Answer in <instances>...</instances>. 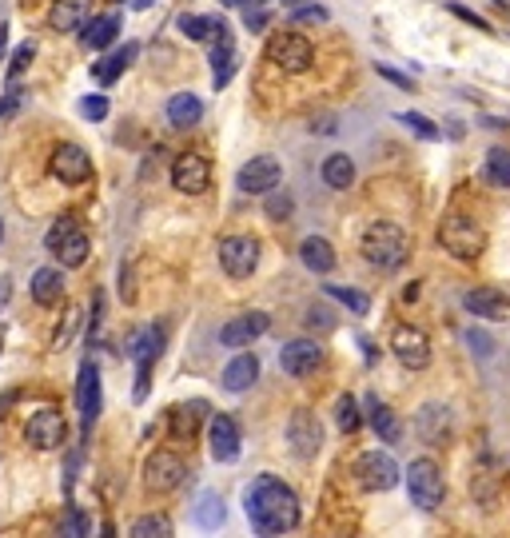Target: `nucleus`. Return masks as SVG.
Returning <instances> with one entry per match:
<instances>
[{
  "mask_svg": "<svg viewBox=\"0 0 510 538\" xmlns=\"http://www.w3.org/2000/svg\"><path fill=\"white\" fill-rule=\"evenodd\" d=\"M280 180H283V168L275 156H252L236 175L239 192H247V196H267L272 188H280Z\"/></svg>",
  "mask_w": 510,
  "mask_h": 538,
  "instance_id": "nucleus-9",
  "label": "nucleus"
},
{
  "mask_svg": "<svg viewBox=\"0 0 510 538\" xmlns=\"http://www.w3.org/2000/svg\"><path fill=\"white\" fill-rule=\"evenodd\" d=\"M183 475H188V462H183L175 451H156L144 467V482H148V490H156V495L175 490L183 482Z\"/></svg>",
  "mask_w": 510,
  "mask_h": 538,
  "instance_id": "nucleus-10",
  "label": "nucleus"
},
{
  "mask_svg": "<svg viewBox=\"0 0 510 538\" xmlns=\"http://www.w3.org/2000/svg\"><path fill=\"white\" fill-rule=\"evenodd\" d=\"M300 259H303V267L315 275H327V272H336V247L327 244L323 236H308L300 244Z\"/></svg>",
  "mask_w": 510,
  "mask_h": 538,
  "instance_id": "nucleus-26",
  "label": "nucleus"
},
{
  "mask_svg": "<svg viewBox=\"0 0 510 538\" xmlns=\"http://www.w3.org/2000/svg\"><path fill=\"white\" fill-rule=\"evenodd\" d=\"M219 264L231 280H247L259 264V244L252 236H228L219 239Z\"/></svg>",
  "mask_w": 510,
  "mask_h": 538,
  "instance_id": "nucleus-11",
  "label": "nucleus"
},
{
  "mask_svg": "<svg viewBox=\"0 0 510 538\" xmlns=\"http://www.w3.org/2000/svg\"><path fill=\"white\" fill-rule=\"evenodd\" d=\"M407 495H411V503L419 510H439L443 507V495H447V487H443V471L434 459H411V467H407Z\"/></svg>",
  "mask_w": 510,
  "mask_h": 538,
  "instance_id": "nucleus-4",
  "label": "nucleus"
},
{
  "mask_svg": "<svg viewBox=\"0 0 510 538\" xmlns=\"http://www.w3.org/2000/svg\"><path fill=\"white\" fill-rule=\"evenodd\" d=\"M367 423H371V431H375L383 443L403 439V423H398V415L379 395H367Z\"/></svg>",
  "mask_w": 510,
  "mask_h": 538,
  "instance_id": "nucleus-23",
  "label": "nucleus"
},
{
  "mask_svg": "<svg viewBox=\"0 0 510 538\" xmlns=\"http://www.w3.org/2000/svg\"><path fill=\"white\" fill-rule=\"evenodd\" d=\"M32 57H36V44H32V40H24L21 49L13 52V60H8V85H16V80L24 76V68L32 64Z\"/></svg>",
  "mask_w": 510,
  "mask_h": 538,
  "instance_id": "nucleus-41",
  "label": "nucleus"
},
{
  "mask_svg": "<svg viewBox=\"0 0 510 538\" xmlns=\"http://www.w3.org/2000/svg\"><path fill=\"white\" fill-rule=\"evenodd\" d=\"M196 523H200V526H219V523H224V503H219V495H211V490H208V495L200 498Z\"/></svg>",
  "mask_w": 510,
  "mask_h": 538,
  "instance_id": "nucleus-38",
  "label": "nucleus"
},
{
  "mask_svg": "<svg viewBox=\"0 0 510 538\" xmlns=\"http://www.w3.org/2000/svg\"><path fill=\"white\" fill-rule=\"evenodd\" d=\"M291 21H327V8H319V4H311V8H300V13H295Z\"/></svg>",
  "mask_w": 510,
  "mask_h": 538,
  "instance_id": "nucleus-49",
  "label": "nucleus"
},
{
  "mask_svg": "<svg viewBox=\"0 0 510 538\" xmlns=\"http://www.w3.org/2000/svg\"><path fill=\"white\" fill-rule=\"evenodd\" d=\"M259 379V359L252 355V351H244V355H236L231 363L224 367V375H219V383H224V391H247Z\"/></svg>",
  "mask_w": 510,
  "mask_h": 538,
  "instance_id": "nucleus-24",
  "label": "nucleus"
},
{
  "mask_svg": "<svg viewBox=\"0 0 510 538\" xmlns=\"http://www.w3.org/2000/svg\"><path fill=\"white\" fill-rule=\"evenodd\" d=\"M267 327H272V315H267V311L236 315L231 323H224V327H219V347L244 351V347H252L259 336H267Z\"/></svg>",
  "mask_w": 510,
  "mask_h": 538,
  "instance_id": "nucleus-12",
  "label": "nucleus"
},
{
  "mask_svg": "<svg viewBox=\"0 0 510 538\" xmlns=\"http://www.w3.org/2000/svg\"><path fill=\"white\" fill-rule=\"evenodd\" d=\"M291 208H295V200L287 196V192H280V188L267 192V216H272V220H287V216H291Z\"/></svg>",
  "mask_w": 510,
  "mask_h": 538,
  "instance_id": "nucleus-42",
  "label": "nucleus"
},
{
  "mask_svg": "<svg viewBox=\"0 0 510 538\" xmlns=\"http://www.w3.org/2000/svg\"><path fill=\"white\" fill-rule=\"evenodd\" d=\"M323 291H327L331 300H339L351 315H367V311H371V295H367V291H355V287H339V283H327Z\"/></svg>",
  "mask_w": 510,
  "mask_h": 538,
  "instance_id": "nucleus-36",
  "label": "nucleus"
},
{
  "mask_svg": "<svg viewBox=\"0 0 510 538\" xmlns=\"http://www.w3.org/2000/svg\"><path fill=\"white\" fill-rule=\"evenodd\" d=\"M136 52H140V44H136V40H128L124 49L108 52V57L100 60L96 68H92V76H96V85H116V80L124 76V68H128V64L136 60Z\"/></svg>",
  "mask_w": 510,
  "mask_h": 538,
  "instance_id": "nucleus-28",
  "label": "nucleus"
},
{
  "mask_svg": "<svg viewBox=\"0 0 510 538\" xmlns=\"http://www.w3.org/2000/svg\"><path fill=\"white\" fill-rule=\"evenodd\" d=\"M64 435H68V426H64L60 411H52V407H40L29 419V426H24V439H29L36 451H57L64 443Z\"/></svg>",
  "mask_w": 510,
  "mask_h": 538,
  "instance_id": "nucleus-17",
  "label": "nucleus"
},
{
  "mask_svg": "<svg viewBox=\"0 0 510 538\" xmlns=\"http://www.w3.org/2000/svg\"><path fill=\"white\" fill-rule=\"evenodd\" d=\"M336 419H339V431L355 435L359 426H363V411H359V403H355L351 395H343V399H339V407H336Z\"/></svg>",
  "mask_w": 510,
  "mask_h": 538,
  "instance_id": "nucleus-37",
  "label": "nucleus"
},
{
  "mask_svg": "<svg viewBox=\"0 0 510 538\" xmlns=\"http://www.w3.org/2000/svg\"><path fill=\"white\" fill-rule=\"evenodd\" d=\"M172 184H175V192H183V196H200V192H208V184H211L208 156L180 152L172 160Z\"/></svg>",
  "mask_w": 510,
  "mask_h": 538,
  "instance_id": "nucleus-8",
  "label": "nucleus"
},
{
  "mask_svg": "<svg viewBox=\"0 0 510 538\" xmlns=\"http://www.w3.org/2000/svg\"><path fill=\"white\" fill-rule=\"evenodd\" d=\"M462 308L475 315V319H506L510 300L498 287H470V291H462Z\"/></svg>",
  "mask_w": 510,
  "mask_h": 538,
  "instance_id": "nucleus-21",
  "label": "nucleus"
},
{
  "mask_svg": "<svg viewBox=\"0 0 510 538\" xmlns=\"http://www.w3.org/2000/svg\"><path fill=\"white\" fill-rule=\"evenodd\" d=\"M128 355H132V363H136V399H144L156 359L164 355V327H156V323L140 327L132 336V343H128Z\"/></svg>",
  "mask_w": 510,
  "mask_h": 538,
  "instance_id": "nucleus-5",
  "label": "nucleus"
},
{
  "mask_svg": "<svg viewBox=\"0 0 510 538\" xmlns=\"http://www.w3.org/2000/svg\"><path fill=\"white\" fill-rule=\"evenodd\" d=\"M415 435L431 447H443L451 439V411L443 403H423L419 415H415Z\"/></svg>",
  "mask_w": 510,
  "mask_h": 538,
  "instance_id": "nucleus-20",
  "label": "nucleus"
},
{
  "mask_svg": "<svg viewBox=\"0 0 510 538\" xmlns=\"http://www.w3.org/2000/svg\"><path fill=\"white\" fill-rule=\"evenodd\" d=\"M180 32L188 36V40H224V36H228V21H224V16L183 13L180 16Z\"/></svg>",
  "mask_w": 510,
  "mask_h": 538,
  "instance_id": "nucleus-27",
  "label": "nucleus"
},
{
  "mask_svg": "<svg viewBox=\"0 0 510 538\" xmlns=\"http://www.w3.org/2000/svg\"><path fill=\"white\" fill-rule=\"evenodd\" d=\"M168 120L175 128H196L203 120V100L192 96V92H175L168 100Z\"/></svg>",
  "mask_w": 510,
  "mask_h": 538,
  "instance_id": "nucleus-33",
  "label": "nucleus"
},
{
  "mask_svg": "<svg viewBox=\"0 0 510 538\" xmlns=\"http://www.w3.org/2000/svg\"><path fill=\"white\" fill-rule=\"evenodd\" d=\"M120 36V16H92V24L85 21L80 24V40H85V49L92 52H104V49H112V40Z\"/></svg>",
  "mask_w": 510,
  "mask_h": 538,
  "instance_id": "nucleus-25",
  "label": "nucleus"
},
{
  "mask_svg": "<svg viewBox=\"0 0 510 538\" xmlns=\"http://www.w3.org/2000/svg\"><path fill=\"white\" fill-rule=\"evenodd\" d=\"M132 538H168L172 534V518L168 515H140L132 526H128Z\"/></svg>",
  "mask_w": 510,
  "mask_h": 538,
  "instance_id": "nucleus-35",
  "label": "nucleus"
},
{
  "mask_svg": "<svg viewBox=\"0 0 510 538\" xmlns=\"http://www.w3.org/2000/svg\"><path fill=\"white\" fill-rule=\"evenodd\" d=\"M287 443H291V451L300 454V459H315V451H319V443H323V431H319V419H315L308 407H300V411L287 419Z\"/></svg>",
  "mask_w": 510,
  "mask_h": 538,
  "instance_id": "nucleus-18",
  "label": "nucleus"
},
{
  "mask_svg": "<svg viewBox=\"0 0 510 538\" xmlns=\"http://www.w3.org/2000/svg\"><path fill=\"white\" fill-rule=\"evenodd\" d=\"M287 4H295V0H287Z\"/></svg>",
  "mask_w": 510,
  "mask_h": 538,
  "instance_id": "nucleus-55",
  "label": "nucleus"
},
{
  "mask_svg": "<svg viewBox=\"0 0 510 538\" xmlns=\"http://www.w3.org/2000/svg\"><path fill=\"white\" fill-rule=\"evenodd\" d=\"M219 4H228V8H239V4H247V0H219Z\"/></svg>",
  "mask_w": 510,
  "mask_h": 538,
  "instance_id": "nucleus-52",
  "label": "nucleus"
},
{
  "mask_svg": "<svg viewBox=\"0 0 510 538\" xmlns=\"http://www.w3.org/2000/svg\"><path fill=\"white\" fill-rule=\"evenodd\" d=\"M208 447L216 462H231L239 454V423L231 415H211L208 423Z\"/></svg>",
  "mask_w": 510,
  "mask_h": 538,
  "instance_id": "nucleus-19",
  "label": "nucleus"
},
{
  "mask_svg": "<svg viewBox=\"0 0 510 538\" xmlns=\"http://www.w3.org/2000/svg\"><path fill=\"white\" fill-rule=\"evenodd\" d=\"M236 68H239V52L231 44V36H224V40H216V52H211V80H216V88H228Z\"/></svg>",
  "mask_w": 510,
  "mask_h": 538,
  "instance_id": "nucleus-30",
  "label": "nucleus"
},
{
  "mask_svg": "<svg viewBox=\"0 0 510 538\" xmlns=\"http://www.w3.org/2000/svg\"><path fill=\"white\" fill-rule=\"evenodd\" d=\"M439 244L447 247L454 259H479L482 247H487V231H482L470 216H462V211H451L439 228Z\"/></svg>",
  "mask_w": 510,
  "mask_h": 538,
  "instance_id": "nucleus-3",
  "label": "nucleus"
},
{
  "mask_svg": "<svg viewBox=\"0 0 510 538\" xmlns=\"http://www.w3.org/2000/svg\"><path fill=\"white\" fill-rule=\"evenodd\" d=\"M49 172L57 175L60 184H72V188H76V184H85L92 175V156L80 144H60L49 160Z\"/></svg>",
  "mask_w": 510,
  "mask_h": 538,
  "instance_id": "nucleus-14",
  "label": "nucleus"
},
{
  "mask_svg": "<svg viewBox=\"0 0 510 538\" xmlns=\"http://www.w3.org/2000/svg\"><path fill=\"white\" fill-rule=\"evenodd\" d=\"M407 252H411V239L391 220H375L363 231V259L379 272H398L407 264Z\"/></svg>",
  "mask_w": 510,
  "mask_h": 538,
  "instance_id": "nucleus-2",
  "label": "nucleus"
},
{
  "mask_svg": "<svg viewBox=\"0 0 510 538\" xmlns=\"http://www.w3.org/2000/svg\"><path fill=\"white\" fill-rule=\"evenodd\" d=\"M80 112H85L88 120H104L108 116V100L104 96H85L80 100Z\"/></svg>",
  "mask_w": 510,
  "mask_h": 538,
  "instance_id": "nucleus-44",
  "label": "nucleus"
},
{
  "mask_svg": "<svg viewBox=\"0 0 510 538\" xmlns=\"http://www.w3.org/2000/svg\"><path fill=\"white\" fill-rule=\"evenodd\" d=\"M92 16V0H57L49 13V29L52 32H80V24H85Z\"/></svg>",
  "mask_w": 510,
  "mask_h": 538,
  "instance_id": "nucleus-22",
  "label": "nucleus"
},
{
  "mask_svg": "<svg viewBox=\"0 0 510 538\" xmlns=\"http://www.w3.org/2000/svg\"><path fill=\"white\" fill-rule=\"evenodd\" d=\"M398 479H403V471H398V462L387 451H363L355 459V482L371 490V495H383V490L398 487Z\"/></svg>",
  "mask_w": 510,
  "mask_h": 538,
  "instance_id": "nucleus-6",
  "label": "nucleus"
},
{
  "mask_svg": "<svg viewBox=\"0 0 510 538\" xmlns=\"http://www.w3.org/2000/svg\"><path fill=\"white\" fill-rule=\"evenodd\" d=\"M391 351L407 371H423L431 363V343H426V336L419 327H411V323H398L391 331Z\"/></svg>",
  "mask_w": 510,
  "mask_h": 538,
  "instance_id": "nucleus-13",
  "label": "nucleus"
},
{
  "mask_svg": "<svg viewBox=\"0 0 510 538\" xmlns=\"http://www.w3.org/2000/svg\"><path fill=\"white\" fill-rule=\"evenodd\" d=\"M76 407H80V431L85 439L92 435V426L100 419V367L96 363H85L76 375Z\"/></svg>",
  "mask_w": 510,
  "mask_h": 538,
  "instance_id": "nucleus-15",
  "label": "nucleus"
},
{
  "mask_svg": "<svg viewBox=\"0 0 510 538\" xmlns=\"http://www.w3.org/2000/svg\"><path fill=\"white\" fill-rule=\"evenodd\" d=\"M482 175H487V184H495V188H510V152L506 148H490L487 164H482Z\"/></svg>",
  "mask_w": 510,
  "mask_h": 538,
  "instance_id": "nucleus-34",
  "label": "nucleus"
},
{
  "mask_svg": "<svg viewBox=\"0 0 510 538\" xmlns=\"http://www.w3.org/2000/svg\"><path fill=\"white\" fill-rule=\"evenodd\" d=\"M379 76L383 80H391L395 88H403V92H411L415 85H411V76H403V72H395V68H387V64H379Z\"/></svg>",
  "mask_w": 510,
  "mask_h": 538,
  "instance_id": "nucleus-48",
  "label": "nucleus"
},
{
  "mask_svg": "<svg viewBox=\"0 0 510 538\" xmlns=\"http://www.w3.org/2000/svg\"><path fill=\"white\" fill-rule=\"evenodd\" d=\"M244 510L259 534H287L300 526V498L275 475L252 479V487H247V495H244Z\"/></svg>",
  "mask_w": 510,
  "mask_h": 538,
  "instance_id": "nucleus-1",
  "label": "nucleus"
},
{
  "mask_svg": "<svg viewBox=\"0 0 510 538\" xmlns=\"http://www.w3.org/2000/svg\"><path fill=\"white\" fill-rule=\"evenodd\" d=\"M447 13H454V16H459V21H467V24H475V29H482V32H490V24H487V21H482V16H475V13H470V8H467V4H454V0H451V4H447Z\"/></svg>",
  "mask_w": 510,
  "mask_h": 538,
  "instance_id": "nucleus-45",
  "label": "nucleus"
},
{
  "mask_svg": "<svg viewBox=\"0 0 510 538\" xmlns=\"http://www.w3.org/2000/svg\"><path fill=\"white\" fill-rule=\"evenodd\" d=\"M398 120H403V124L411 128L419 140H439V124H431V116H423V112H398Z\"/></svg>",
  "mask_w": 510,
  "mask_h": 538,
  "instance_id": "nucleus-40",
  "label": "nucleus"
},
{
  "mask_svg": "<svg viewBox=\"0 0 510 538\" xmlns=\"http://www.w3.org/2000/svg\"><path fill=\"white\" fill-rule=\"evenodd\" d=\"M16 108H21V88H16V85H8V92H4V96H0V120H8V116L16 112Z\"/></svg>",
  "mask_w": 510,
  "mask_h": 538,
  "instance_id": "nucleus-46",
  "label": "nucleus"
},
{
  "mask_svg": "<svg viewBox=\"0 0 510 538\" xmlns=\"http://www.w3.org/2000/svg\"><path fill=\"white\" fill-rule=\"evenodd\" d=\"M88 252H92V244H88V236L80 228H72L68 236H64L60 244L52 247V256L60 259V267H85L88 264Z\"/></svg>",
  "mask_w": 510,
  "mask_h": 538,
  "instance_id": "nucleus-31",
  "label": "nucleus"
},
{
  "mask_svg": "<svg viewBox=\"0 0 510 538\" xmlns=\"http://www.w3.org/2000/svg\"><path fill=\"white\" fill-rule=\"evenodd\" d=\"M247 29H252V32H264V29H267V13H247Z\"/></svg>",
  "mask_w": 510,
  "mask_h": 538,
  "instance_id": "nucleus-50",
  "label": "nucleus"
},
{
  "mask_svg": "<svg viewBox=\"0 0 510 538\" xmlns=\"http://www.w3.org/2000/svg\"><path fill=\"white\" fill-rule=\"evenodd\" d=\"M196 415H203V403H183V407H175V411H172V431L180 435V439H188V435L196 431V426H192V419H196Z\"/></svg>",
  "mask_w": 510,
  "mask_h": 538,
  "instance_id": "nucleus-39",
  "label": "nucleus"
},
{
  "mask_svg": "<svg viewBox=\"0 0 510 538\" xmlns=\"http://www.w3.org/2000/svg\"><path fill=\"white\" fill-rule=\"evenodd\" d=\"M247 4H267V0H247Z\"/></svg>",
  "mask_w": 510,
  "mask_h": 538,
  "instance_id": "nucleus-54",
  "label": "nucleus"
},
{
  "mask_svg": "<svg viewBox=\"0 0 510 538\" xmlns=\"http://www.w3.org/2000/svg\"><path fill=\"white\" fill-rule=\"evenodd\" d=\"M280 367L291 379H308V375H315V371L323 367V347L315 339H291L280 351Z\"/></svg>",
  "mask_w": 510,
  "mask_h": 538,
  "instance_id": "nucleus-16",
  "label": "nucleus"
},
{
  "mask_svg": "<svg viewBox=\"0 0 510 538\" xmlns=\"http://www.w3.org/2000/svg\"><path fill=\"white\" fill-rule=\"evenodd\" d=\"M323 184L336 192H347L351 184H355V160H351L347 152H331L327 160H323Z\"/></svg>",
  "mask_w": 510,
  "mask_h": 538,
  "instance_id": "nucleus-32",
  "label": "nucleus"
},
{
  "mask_svg": "<svg viewBox=\"0 0 510 538\" xmlns=\"http://www.w3.org/2000/svg\"><path fill=\"white\" fill-rule=\"evenodd\" d=\"M4 44H8V24H0V57H4Z\"/></svg>",
  "mask_w": 510,
  "mask_h": 538,
  "instance_id": "nucleus-51",
  "label": "nucleus"
},
{
  "mask_svg": "<svg viewBox=\"0 0 510 538\" xmlns=\"http://www.w3.org/2000/svg\"><path fill=\"white\" fill-rule=\"evenodd\" d=\"M0 239H4V220H0Z\"/></svg>",
  "mask_w": 510,
  "mask_h": 538,
  "instance_id": "nucleus-53",
  "label": "nucleus"
},
{
  "mask_svg": "<svg viewBox=\"0 0 510 538\" xmlns=\"http://www.w3.org/2000/svg\"><path fill=\"white\" fill-rule=\"evenodd\" d=\"M60 295H64L60 267H36V275H32V300L40 303V308H52V303H60Z\"/></svg>",
  "mask_w": 510,
  "mask_h": 538,
  "instance_id": "nucleus-29",
  "label": "nucleus"
},
{
  "mask_svg": "<svg viewBox=\"0 0 510 538\" xmlns=\"http://www.w3.org/2000/svg\"><path fill=\"white\" fill-rule=\"evenodd\" d=\"M267 57H272V64H280L283 72H308L315 64V44L300 32H280L267 40Z\"/></svg>",
  "mask_w": 510,
  "mask_h": 538,
  "instance_id": "nucleus-7",
  "label": "nucleus"
},
{
  "mask_svg": "<svg viewBox=\"0 0 510 538\" xmlns=\"http://www.w3.org/2000/svg\"><path fill=\"white\" fill-rule=\"evenodd\" d=\"M72 228H76V216H60V220H57V224H52V228H49V236H44V247H49V252H52V247H57V244H60V239H64V236H68V231H72Z\"/></svg>",
  "mask_w": 510,
  "mask_h": 538,
  "instance_id": "nucleus-43",
  "label": "nucleus"
},
{
  "mask_svg": "<svg viewBox=\"0 0 510 538\" xmlns=\"http://www.w3.org/2000/svg\"><path fill=\"white\" fill-rule=\"evenodd\" d=\"M467 343H470V351H479L482 359H487L490 351H495V347H490V336H482V331H475V327L467 331Z\"/></svg>",
  "mask_w": 510,
  "mask_h": 538,
  "instance_id": "nucleus-47",
  "label": "nucleus"
}]
</instances>
